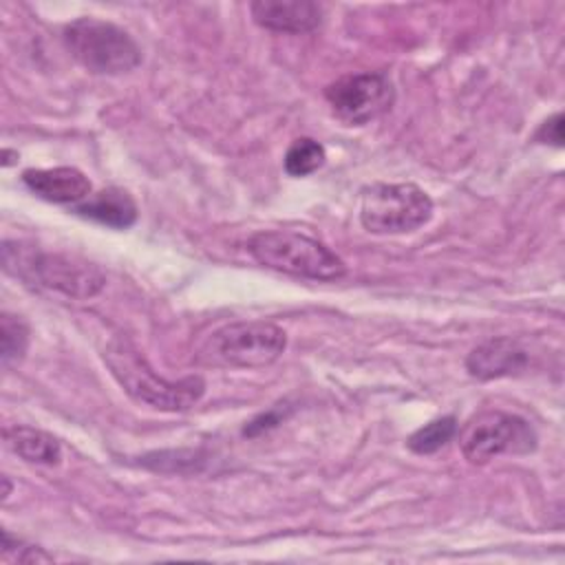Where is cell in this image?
<instances>
[{
    "mask_svg": "<svg viewBox=\"0 0 565 565\" xmlns=\"http://www.w3.org/2000/svg\"><path fill=\"white\" fill-rule=\"evenodd\" d=\"M71 55L90 73L121 75L141 62L137 42L117 24L99 18H77L64 26Z\"/></svg>",
    "mask_w": 565,
    "mask_h": 565,
    "instance_id": "277c9868",
    "label": "cell"
},
{
    "mask_svg": "<svg viewBox=\"0 0 565 565\" xmlns=\"http://www.w3.org/2000/svg\"><path fill=\"white\" fill-rule=\"evenodd\" d=\"M527 366V351L512 338H492L475 347L466 358V369L477 380H494L521 373Z\"/></svg>",
    "mask_w": 565,
    "mask_h": 565,
    "instance_id": "8fae6325",
    "label": "cell"
},
{
    "mask_svg": "<svg viewBox=\"0 0 565 565\" xmlns=\"http://www.w3.org/2000/svg\"><path fill=\"white\" fill-rule=\"evenodd\" d=\"M285 347L287 335L274 322H232L207 338L201 349V360L216 366L260 369L276 362Z\"/></svg>",
    "mask_w": 565,
    "mask_h": 565,
    "instance_id": "5b68a950",
    "label": "cell"
},
{
    "mask_svg": "<svg viewBox=\"0 0 565 565\" xmlns=\"http://www.w3.org/2000/svg\"><path fill=\"white\" fill-rule=\"evenodd\" d=\"M7 446L29 463L55 466L62 459L60 441L46 430L33 426H11L4 430Z\"/></svg>",
    "mask_w": 565,
    "mask_h": 565,
    "instance_id": "4fadbf2b",
    "label": "cell"
},
{
    "mask_svg": "<svg viewBox=\"0 0 565 565\" xmlns=\"http://www.w3.org/2000/svg\"><path fill=\"white\" fill-rule=\"evenodd\" d=\"M536 448V433L527 419L490 411L475 417L461 437V452L470 463H488L499 455H527Z\"/></svg>",
    "mask_w": 565,
    "mask_h": 565,
    "instance_id": "52a82bcc",
    "label": "cell"
},
{
    "mask_svg": "<svg viewBox=\"0 0 565 565\" xmlns=\"http://www.w3.org/2000/svg\"><path fill=\"white\" fill-rule=\"evenodd\" d=\"M327 159V152L322 143H318L311 137H300L291 141V146L285 152V172L289 177H307L322 168Z\"/></svg>",
    "mask_w": 565,
    "mask_h": 565,
    "instance_id": "9a60e30c",
    "label": "cell"
},
{
    "mask_svg": "<svg viewBox=\"0 0 565 565\" xmlns=\"http://www.w3.org/2000/svg\"><path fill=\"white\" fill-rule=\"evenodd\" d=\"M2 561L4 563H51L53 556L42 547L13 539L7 530L2 532Z\"/></svg>",
    "mask_w": 565,
    "mask_h": 565,
    "instance_id": "e0dca14e",
    "label": "cell"
},
{
    "mask_svg": "<svg viewBox=\"0 0 565 565\" xmlns=\"http://www.w3.org/2000/svg\"><path fill=\"white\" fill-rule=\"evenodd\" d=\"M73 212L115 230H126L137 221V205L132 196L119 188H106L95 196H88L75 205Z\"/></svg>",
    "mask_w": 565,
    "mask_h": 565,
    "instance_id": "7c38bea8",
    "label": "cell"
},
{
    "mask_svg": "<svg viewBox=\"0 0 565 565\" xmlns=\"http://www.w3.org/2000/svg\"><path fill=\"white\" fill-rule=\"evenodd\" d=\"M536 141L541 143H552V146H563V115L556 113L550 119L541 124V128L534 135Z\"/></svg>",
    "mask_w": 565,
    "mask_h": 565,
    "instance_id": "ac0fdd59",
    "label": "cell"
},
{
    "mask_svg": "<svg viewBox=\"0 0 565 565\" xmlns=\"http://www.w3.org/2000/svg\"><path fill=\"white\" fill-rule=\"evenodd\" d=\"M104 362L132 399L159 411H188L205 393V382L199 375H188L179 382L159 377L126 338H115L106 347Z\"/></svg>",
    "mask_w": 565,
    "mask_h": 565,
    "instance_id": "7a4b0ae2",
    "label": "cell"
},
{
    "mask_svg": "<svg viewBox=\"0 0 565 565\" xmlns=\"http://www.w3.org/2000/svg\"><path fill=\"white\" fill-rule=\"evenodd\" d=\"M11 157H18V152H11V150H4V161H2V166H11Z\"/></svg>",
    "mask_w": 565,
    "mask_h": 565,
    "instance_id": "ffe728a7",
    "label": "cell"
},
{
    "mask_svg": "<svg viewBox=\"0 0 565 565\" xmlns=\"http://www.w3.org/2000/svg\"><path fill=\"white\" fill-rule=\"evenodd\" d=\"M249 11L258 26L278 33H307L322 22V7L309 0H256Z\"/></svg>",
    "mask_w": 565,
    "mask_h": 565,
    "instance_id": "30bf717a",
    "label": "cell"
},
{
    "mask_svg": "<svg viewBox=\"0 0 565 565\" xmlns=\"http://www.w3.org/2000/svg\"><path fill=\"white\" fill-rule=\"evenodd\" d=\"M282 419V415H280V411L278 408H271V411H267V413H263V415H258V417H254L245 428H243V435H247V437H254V435H260V433H265V430H269V428H274L278 422Z\"/></svg>",
    "mask_w": 565,
    "mask_h": 565,
    "instance_id": "d6986e66",
    "label": "cell"
},
{
    "mask_svg": "<svg viewBox=\"0 0 565 565\" xmlns=\"http://www.w3.org/2000/svg\"><path fill=\"white\" fill-rule=\"evenodd\" d=\"M324 97L338 119L349 126H364L393 106L395 90L384 73H353L331 82Z\"/></svg>",
    "mask_w": 565,
    "mask_h": 565,
    "instance_id": "ba28073f",
    "label": "cell"
},
{
    "mask_svg": "<svg viewBox=\"0 0 565 565\" xmlns=\"http://www.w3.org/2000/svg\"><path fill=\"white\" fill-rule=\"evenodd\" d=\"M430 216L433 201L415 183H373L362 190L360 223L371 234L415 232Z\"/></svg>",
    "mask_w": 565,
    "mask_h": 565,
    "instance_id": "8992f818",
    "label": "cell"
},
{
    "mask_svg": "<svg viewBox=\"0 0 565 565\" xmlns=\"http://www.w3.org/2000/svg\"><path fill=\"white\" fill-rule=\"evenodd\" d=\"M247 252L258 265L296 278L335 280L347 274V265L338 254L324 243L298 232H256L247 241Z\"/></svg>",
    "mask_w": 565,
    "mask_h": 565,
    "instance_id": "3957f363",
    "label": "cell"
},
{
    "mask_svg": "<svg viewBox=\"0 0 565 565\" xmlns=\"http://www.w3.org/2000/svg\"><path fill=\"white\" fill-rule=\"evenodd\" d=\"M22 183L40 199L49 203L71 205L82 203L90 196V181L88 177L71 166L57 168H29L22 172Z\"/></svg>",
    "mask_w": 565,
    "mask_h": 565,
    "instance_id": "9c48e42d",
    "label": "cell"
},
{
    "mask_svg": "<svg viewBox=\"0 0 565 565\" xmlns=\"http://www.w3.org/2000/svg\"><path fill=\"white\" fill-rule=\"evenodd\" d=\"M457 433V419L452 415H446V417H437L428 424H424L422 428H417L406 446L417 452V455H433L437 452L439 448H444Z\"/></svg>",
    "mask_w": 565,
    "mask_h": 565,
    "instance_id": "5bb4252c",
    "label": "cell"
},
{
    "mask_svg": "<svg viewBox=\"0 0 565 565\" xmlns=\"http://www.w3.org/2000/svg\"><path fill=\"white\" fill-rule=\"evenodd\" d=\"M2 267L33 289L62 294L75 300L93 298L106 285V276L97 265L68 254L42 252L18 241L2 243Z\"/></svg>",
    "mask_w": 565,
    "mask_h": 565,
    "instance_id": "6da1fadb",
    "label": "cell"
},
{
    "mask_svg": "<svg viewBox=\"0 0 565 565\" xmlns=\"http://www.w3.org/2000/svg\"><path fill=\"white\" fill-rule=\"evenodd\" d=\"M29 347V327L20 316L2 313L0 316V358L2 366L20 362Z\"/></svg>",
    "mask_w": 565,
    "mask_h": 565,
    "instance_id": "2e32d148",
    "label": "cell"
}]
</instances>
